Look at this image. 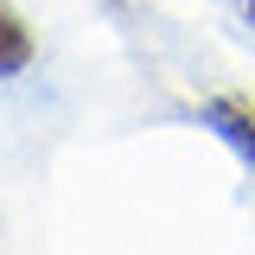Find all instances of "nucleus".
<instances>
[{
    "instance_id": "1",
    "label": "nucleus",
    "mask_w": 255,
    "mask_h": 255,
    "mask_svg": "<svg viewBox=\"0 0 255 255\" xmlns=\"http://www.w3.org/2000/svg\"><path fill=\"white\" fill-rule=\"evenodd\" d=\"M198 122L255 172V102L249 96H204V102H198Z\"/></svg>"
},
{
    "instance_id": "2",
    "label": "nucleus",
    "mask_w": 255,
    "mask_h": 255,
    "mask_svg": "<svg viewBox=\"0 0 255 255\" xmlns=\"http://www.w3.org/2000/svg\"><path fill=\"white\" fill-rule=\"evenodd\" d=\"M32 58H38V38H32V26L13 13V6H0V77H19V70H32Z\"/></svg>"
},
{
    "instance_id": "3",
    "label": "nucleus",
    "mask_w": 255,
    "mask_h": 255,
    "mask_svg": "<svg viewBox=\"0 0 255 255\" xmlns=\"http://www.w3.org/2000/svg\"><path fill=\"white\" fill-rule=\"evenodd\" d=\"M236 6H243V13H249V19H255V0H236Z\"/></svg>"
}]
</instances>
